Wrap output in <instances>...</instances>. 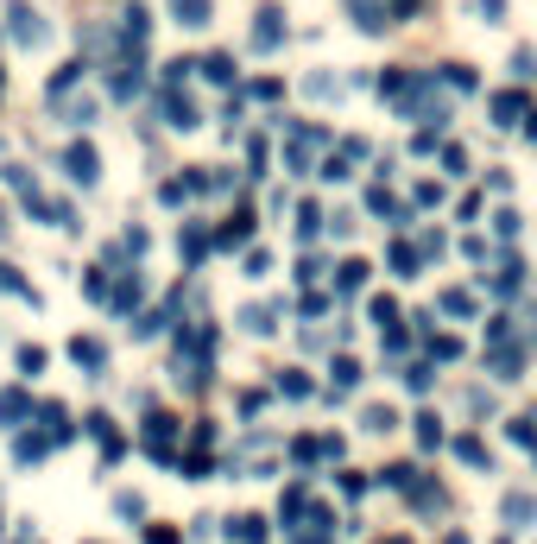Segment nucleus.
Masks as SVG:
<instances>
[{"label":"nucleus","instance_id":"8","mask_svg":"<svg viewBox=\"0 0 537 544\" xmlns=\"http://www.w3.org/2000/svg\"><path fill=\"white\" fill-rule=\"evenodd\" d=\"M0 418H26V392H7V399H0Z\"/></svg>","mask_w":537,"mask_h":544},{"label":"nucleus","instance_id":"4","mask_svg":"<svg viewBox=\"0 0 537 544\" xmlns=\"http://www.w3.org/2000/svg\"><path fill=\"white\" fill-rule=\"evenodd\" d=\"M7 20H13V32H20V45H38V38H45V26H38V13H32V7H13Z\"/></svg>","mask_w":537,"mask_h":544},{"label":"nucleus","instance_id":"5","mask_svg":"<svg viewBox=\"0 0 537 544\" xmlns=\"http://www.w3.org/2000/svg\"><path fill=\"white\" fill-rule=\"evenodd\" d=\"M171 13H177L183 26H203V20H209V0H171Z\"/></svg>","mask_w":537,"mask_h":544},{"label":"nucleus","instance_id":"6","mask_svg":"<svg viewBox=\"0 0 537 544\" xmlns=\"http://www.w3.org/2000/svg\"><path fill=\"white\" fill-rule=\"evenodd\" d=\"M518 114H525V102H518V95H500V102H493V120H500V127H512Z\"/></svg>","mask_w":537,"mask_h":544},{"label":"nucleus","instance_id":"2","mask_svg":"<svg viewBox=\"0 0 537 544\" xmlns=\"http://www.w3.org/2000/svg\"><path fill=\"white\" fill-rule=\"evenodd\" d=\"M63 165H70L77 184H95V146H70V152H63Z\"/></svg>","mask_w":537,"mask_h":544},{"label":"nucleus","instance_id":"7","mask_svg":"<svg viewBox=\"0 0 537 544\" xmlns=\"http://www.w3.org/2000/svg\"><path fill=\"white\" fill-rule=\"evenodd\" d=\"M77 361H83V367H102V342H89V335H83V342H77Z\"/></svg>","mask_w":537,"mask_h":544},{"label":"nucleus","instance_id":"3","mask_svg":"<svg viewBox=\"0 0 537 544\" xmlns=\"http://www.w3.org/2000/svg\"><path fill=\"white\" fill-rule=\"evenodd\" d=\"M279 38H285V26H279V13H273V7H265V13L253 20V45H265V51H273Z\"/></svg>","mask_w":537,"mask_h":544},{"label":"nucleus","instance_id":"1","mask_svg":"<svg viewBox=\"0 0 537 544\" xmlns=\"http://www.w3.org/2000/svg\"><path fill=\"white\" fill-rule=\"evenodd\" d=\"M171 443H177V418H165V412L146 418V449L159 456V449H171Z\"/></svg>","mask_w":537,"mask_h":544}]
</instances>
